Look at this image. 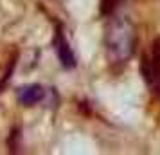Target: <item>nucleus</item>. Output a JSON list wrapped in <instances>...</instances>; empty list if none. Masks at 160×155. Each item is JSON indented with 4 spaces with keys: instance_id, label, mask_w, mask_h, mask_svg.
Returning <instances> with one entry per match:
<instances>
[{
    "instance_id": "1",
    "label": "nucleus",
    "mask_w": 160,
    "mask_h": 155,
    "mask_svg": "<svg viewBox=\"0 0 160 155\" xmlns=\"http://www.w3.org/2000/svg\"><path fill=\"white\" fill-rule=\"evenodd\" d=\"M137 45V34L130 20L117 18L106 31V52L112 63H124L133 56Z\"/></svg>"
},
{
    "instance_id": "2",
    "label": "nucleus",
    "mask_w": 160,
    "mask_h": 155,
    "mask_svg": "<svg viewBox=\"0 0 160 155\" xmlns=\"http://www.w3.org/2000/svg\"><path fill=\"white\" fill-rule=\"evenodd\" d=\"M54 49H56V54H58L59 61H61V65L65 67V69H74L76 67L74 52L70 49L68 42L65 40V36L61 34V31H58L56 36H54Z\"/></svg>"
},
{
    "instance_id": "3",
    "label": "nucleus",
    "mask_w": 160,
    "mask_h": 155,
    "mask_svg": "<svg viewBox=\"0 0 160 155\" xmlns=\"http://www.w3.org/2000/svg\"><path fill=\"white\" fill-rule=\"evenodd\" d=\"M42 99H43V89L38 85H29L18 90V101L25 106H32Z\"/></svg>"
},
{
    "instance_id": "4",
    "label": "nucleus",
    "mask_w": 160,
    "mask_h": 155,
    "mask_svg": "<svg viewBox=\"0 0 160 155\" xmlns=\"http://www.w3.org/2000/svg\"><path fill=\"white\" fill-rule=\"evenodd\" d=\"M140 74L144 76V80L149 83V85H153V80H155V70H153L151 59L148 58V56H142V59H140Z\"/></svg>"
},
{
    "instance_id": "5",
    "label": "nucleus",
    "mask_w": 160,
    "mask_h": 155,
    "mask_svg": "<svg viewBox=\"0 0 160 155\" xmlns=\"http://www.w3.org/2000/svg\"><path fill=\"white\" fill-rule=\"evenodd\" d=\"M113 8H115V0H102V6H101L102 15H108V13H112V11H113Z\"/></svg>"
},
{
    "instance_id": "6",
    "label": "nucleus",
    "mask_w": 160,
    "mask_h": 155,
    "mask_svg": "<svg viewBox=\"0 0 160 155\" xmlns=\"http://www.w3.org/2000/svg\"><path fill=\"white\" fill-rule=\"evenodd\" d=\"M153 85H155V89H157V92H158V96H160V70L155 74V81H153Z\"/></svg>"
}]
</instances>
